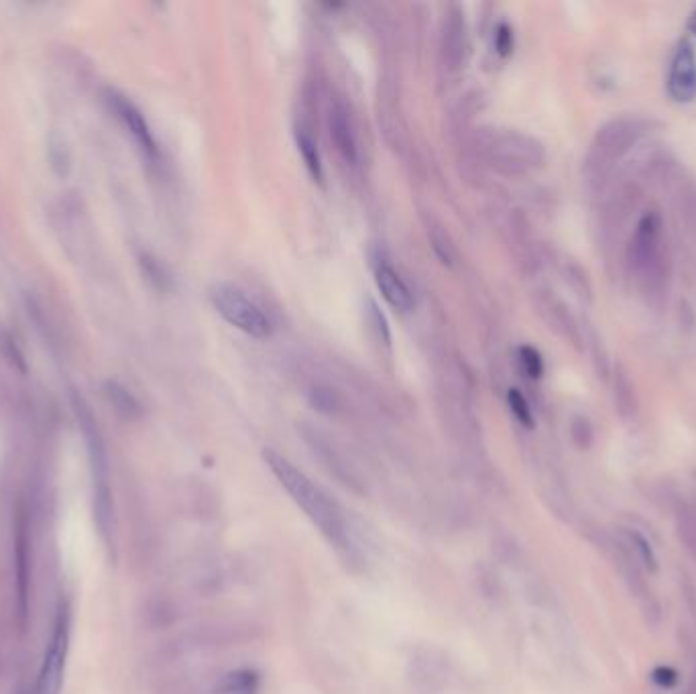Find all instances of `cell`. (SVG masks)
Returning a JSON list of instances; mask_svg holds the SVG:
<instances>
[{"instance_id": "obj_1", "label": "cell", "mask_w": 696, "mask_h": 694, "mask_svg": "<svg viewBox=\"0 0 696 694\" xmlns=\"http://www.w3.org/2000/svg\"><path fill=\"white\" fill-rule=\"evenodd\" d=\"M265 465L271 469L279 485L296 501V505L308 515L310 522L318 532L328 540L336 554L344 560L346 566L361 564V552L355 544L351 524L342 511V507L320 489L306 473H302L294 462H289L275 450L263 452Z\"/></svg>"}, {"instance_id": "obj_2", "label": "cell", "mask_w": 696, "mask_h": 694, "mask_svg": "<svg viewBox=\"0 0 696 694\" xmlns=\"http://www.w3.org/2000/svg\"><path fill=\"white\" fill-rule=\"evenodd\" d=\"M625 263L642 300L650 308L660 310L670 289V257L658 210L644 212L637 218L625 247Z\"/></svg>"}, {"instance_id": "obj_3", "label": "cell", "mask_w": 696, "mask_h": 694, "mask_svg": "<svg viewBox=\"0 0 696 694\" xmlns=\"http://www.w3.org/2000/svg\"><path fill=\"white\" fill-rule=\"evenodd\" d=\"M646 135L648 121H644L642 117H633V114H625V117H617L605 123L597 131L585 163V178L589 188L593 192H603L615 178V171L621 161L635 147H640Z\"/></svg>"}, {"instance_id": "obj_4", "label": "cell", "mask_w": 696, "mask_h": 694, "mask_svg": "<svg viewBox=\"0 0 696 694\" xmlns=\"http://www.w3.org/2000/svg\"><path fill=\"white\" fill-rule=\"evenodd\" d=\"M84 436L88 442V454H90V469H92V483H94V517L96 526L108 548L114 544V505H112V493L108 483V460L104 452V444L100 440L98 428L94 426L88 412H82L80 416Z\"/></svg>"}, {"instance_id": "obj_5", "label": "cell", "mask_w": 696, "mask_h": 694, "mask_svg": "<svg viewBox=\"0 0 696 694\" xmlns=\"http://www.w3.org/2000/svg\"><path fill=\"white\" fill-rule=\"evenodd\" d=\"M210 302L214 310L237 330L253 338H267L271 334L269 318L239 287L230 283H216L210 289Z\"/></svg>"}, {"instance_id": "obj_6", "label": "cell", "mask_w": 696, "mask_h": 694, "mask_svg": "<svg viewBox=\"0 0 696 694\" xmlns=\"http://www.w3.org/2000/svg\"><path fill=\"white\" fill-rule=\"evenodd\" d=\"M68 646H70V613H68V607L62 605L60 609H57L51 640L45 648L43 664L35 684V694H60L64 684Z\"/></svg>"}, {"instance_id": "obj_7", "label": "cell", "mask_w": 696, "mask_h": 694, "mask_svg": "<svg viewBox=\"0 0 696 694\" xmlns=\"http://www.w3.org/2000/svg\"><path fill=\"white\" fill-rule=\"evenodd\" d=\"M668 92L676 102H690L696 96V53L690 43H682L672 57Z\"/></svg>"}, {"instance_id": "obj_8", "label": "cell", "mask_w": 696, "mask_h": 694, "mask_svg": "<svg viewBox=\"0 0 696 694\" xmlns=\"http://www.w3.org/2000/svg\"><path fill=\"white\" fill-rule=\"evenodd\" d=\"M501 161L507 171L524 173L544 161V147L530 137L511 135L501 145Z\"/></svg>"}, {"instance_id": "obj_9", "label": "cell", "mask_w": 696, "mask_h": 694, "mask_svg": "<svg viewBox=\"0 0 696 694\" xmlns=\"http://www.w3.org/2000/svg\"><path fill=\"white\" fill-rule=\"evenodd\" d=\"M108 100H110V106L114 108V112L119 114V119H121V121L125 123V127L129 129V133L133 135V139H135V143L139 145V149H141L149 159H155V157H157V143H155V139H153V135H151V129H149L147 121L143 119L141 110H139L133 102H129L125 96L116 94V92H112Z\"/></svg>"}, {"instance_id": "obj_10", "label": "cell", "mask_w": 696, "mask_h": 694, "mask_svg": "<svg viewBox=\"0 0 696 694\" xmlns=\"http://www.w3.org/2000/svg\"><path fill=\"white\" fill-rule=\"evenodd\" d=\"M375 281H377L381 296L385 298V302L389 306H393L395 310H401V312H408L414 308L412 289L408 287V283L401 279V275L393 267L381 265L375 273Z\"/></svg>"}, {"instance_id": "obj_11", "label": "cell", "mask_w": 696, "mask_h": 694, "mask_svg": "<svg viewBox=\"0 0 696 694\" xmlns=\"http://www.w3.org/2000/svg\"><path fill=\"white\" fill-rule=\"evenodd\" d=\"M613 406L621 420L629 422L637 416V395L633 381L623 365L615 367L613 373Z\"/></svg>"}, {"instance_id": "obj_12", "label": "cell", "mask_w": 696, "mask_h": 694, "mask_svg": "<svg viewBox=\"0 0 696 694\" xmlns=\"http://www.w3.org/2000/svg\"><path fill=\"white\" fill-rule=\"evenodd\" d=\"M15 558H17V576H19V595H21V613H27V583H29V534H27V515L19 511L17 515V536H15Z\"/></svg>"}, {"instance_id": "obj_13", "label": "cell", "mask_w": 696, "mask_h": 694, "mask_svg": "<svg viewBox=\"0 0 696 694\" xmlns=\"http://www.w3.org/2000/svg\"><path fill=\"white\" fill-rule=\"evenodd\" d=\"M330 135L338 147V151L342 153V157L346 161L355 163L357 161V141H355V133L351 127V119H348V114L344 108H334L330 114Z\"/></svg>"}, {"instance_id": "obj_14", "label": "cell", "mask_w": 696, "mask_h": 694, "mask_svg": "<svg viewBox=\"0 0 696 694\" xmlns=\"http://www.w3.org/2000/svg\"><path fill=\"white\" fill-rule=\"evenodd\" d=\"M259 690L261 676L251 668L232 670L224 674L214 686V694H259Z\"/></svg>"}, {"instance_id": "obj_15", "label": "cell", "mask_w": 696, "mask_h": 694, "mask_svg": "<svg viewBox=\"0 0 696 694\" xmlns=\"http://www.w3.org/2000/svg\"><path fill=\"white\" fill-rule=\"evenodd\" d=\"M621 540L629 546V550L633 552V556L637 558V562H640V566L646 570V572H656L658 570V554L652 546V542L640 532V530H633V528H625L621 532Z\"/></svg>"}, {"instance_id": "obj_16", "label": "cell", "mask_w": 696, "mask_h": 694, "mask_svg": "<svg viewBox=\"0 0 696 694\" xmlns=\"http://www.w3.org/2000/svg\"><path fill=\"white\" fill-rule=\"evenodd\" d=\"M676 534L684 550L696 560V509L680 505L676 513Z\"/></svg>"}, {"instance_id": "obj_17", "label": "cell", "mask_w": 696, "mask_h": 694, "mask_svg": "<svg viewBox=\"0 0 696 694\" xmlns=\"http://www.w3.org/2000/svg\"><path fill=\"white\" fill-rule=\"evenodd\" d=\"M296 139H298V149H300V153H302V157H304V163H306L308 171L312 173V176H314L318 182H322V178H324V169H322V159H320V151H318L316 141H314L312 135H310L308 131H304V129H298Z\"/></svg>"}, {"instance_id": "obj_18", "label": "cell", "mask_w": 696, "mask_h": 694, "mask_svg": "<svg viewBox=\"0 0 696 694\" xmlns=\"http://www.w3.org/2000/svg\"><path fill=\"white\" fill-rule=\"evenodd\" d=\"M106 393H108V397L112 401V406L119 410L121 414L129 416V418L139 414V403L135 401V397L125 387L116 385V383H108L106 385Z\"/></svg>"}, {"instance_id": "obj_19", "label": "cell", "mask_w": 696, "mask_h": 694, "mask_svg": "<svg viewBox=\"0 0 696 694\" xmlns=\"http://www.w3.org/2000/svg\"><path fill=\"white\" fill-rule=\"evenodd\" d=\"M570 438L578 450H589L595 442V428L589 418L576 416L570 422Z\"/></svg>"}, {"instance_id": "obj_20", "label": "cell", "mask_w": 696, "mask_h": 694, "mask_svg": "<svg viewBox=\"0 0 696 694\" xmlns=\"http://www.w3.org/2000/svg\"><path fill=\"white\" fill-rule=\"evenodd\" d=\"M507 401H509V408H511L513 416L517 418V422H519L521 426L532 428V426H534V414H532V410H530L528 399L519 393V389H509Z\"/></svg>"}, {"instance_id": "obj_21", "label": "cell", "mask_w": 696, "mask_h": 694, "mask_svg": "<svg viewBox=\"0 0 696 694\" xmlns=\"http://www.w3.org/2000/svg\"><path fill=\"white\" fill-rule=\"evenodd\" d=\"M519 363L524 367V371L532 377V379H540L544 373V361L540 357V353L534 349V346H521L519 349Z\"/></svg>"}, {"instance_id": "obj_22", "label": "cell", "mask_w": 696, "mask_h": 694, "mask_svg": "<svg viewBox=\"0 0 696 694\" xmlns=\"http://www.w3.org/2000/svg\"><path fill=\"white\" fill-rule=\"evenodd\" d=\"M650 678H652V682H654L658 688H662V690H670V688H674V686L678 684V672H676L672 666H664V664L656 666V668L652 670Z\"/></svg>"}, {"instance_id": "obj_23", "label": "cell", "mask_w": 696, "mask_h": 694, "mask_svg": "<svg viewBox=\"0 0 696 694\" xmlns=\"http://www.w3.org/2000/svg\"><path fill=\"white\" fill-rule=\"evenodd\" d=\"M312 401H314V406H316L318 410H328V412H332L334 399H332V393H330V391L316 389V391L312 393Z\"/></svg>"}, {"instance_id": "obj_24", "label": "cell", "mask_w": 696, "mask_h": 694, "mask_svg": "<svg viewBox=\"0 0 696 694\" xmlns=\"http://www.w3.org/2000/svg\"><path fill=\"white\" fill-rule=\"evenodd\" d=\"M497 47L501 53H509L511 49V33L507 27H501L497 33Z\"/></svg>"}, {"instance_id": "obj_25", "label": "cell", "mask_w": 696, "mask_h": 694, "mask_svg": "<svg viewBox=\"0 0 696 694\" xmlns=\"http://www.w3.org/2000/svg\"><path fill=\"white\" fill-rule=\"evenodd\" d=\"M684 694H696V676H694V678L688 682V686H686Z\"/></svg>"}, {"instance_id": "obj_26", "label": "cell", "mask_w": 696, "mask_h": 694, "mask_svg": "<svg viewBox=\"0 0 696 694\" xmlns=\"http://www.w3.org/2000/svg\"><path fill=\"white\" fill-rule=\"evenodd\" d=\"M688 29L696 35V9H694V13H692L690 19H688Z\"/></svg>"}]
</instances>
